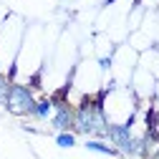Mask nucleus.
<instances>
[{
	"label": "nucleus",
	"mask_w": 159,
	"mask_h": 159,
	"mask_svg": "<svg viewBox=\"0 0 159 159\" xmlns=\"http://www.w3.org/2000/svg\"><path fill=\"white\" fill-rule=\"evenodd\" d=\"M106 129H109V119L104 111V96L101 93L96 98L86 96L73 109V134H84L86 139H104L106 142Z\"/></svg>",
	"instance_id": "nucleus-1"
},
{
	"label": "nucleus",
	"mask_w": 159,
	"mask_h": 159,
	"mask_svg": "<svg viewBox=\"0 0 159 159\" xmlns=\"http://www.w3.org/2000/svg\"><path fill=\"white\" fill-rule=\"evenodd\" d=\"M35 101H38V98L33 96L30 86H23V84H15V81H13L5 109H8L10 114H15V116H30L33 109H35Z\"/></svg>",
	"instance_id": "nucleus-2"
},
{
	"label": "nucleus",
	"mask_w": 159,
	"mask_h": 159,
	"mask_svg": "<svg viewBox=\"0 0 159 159\" xmlns=\"http://www.w3.org/2000/svg\"><path fill=\"white\" fill-rule=\"evenodd\" d=\"M51 126L53 131H73V106L66 104V101H58L53 98V114H51Z\"/></svg>",
	"instance_id": "nucleus-3"
},
{
	"label": "nucleus",
	"mask_w": 159,
	"mask_h": 159,
	"mask_svg": "<svg viewBox=\"0 0 159 159\" xmlns=\"http://www.w3.org/2000/svg\"><path fill=\"white\" fill-rule=\"evenodd\" d=\"M84 147L89 149V152H96V154H106V157H121L109 142H104V139H86L84 142Z\"/></svg>",
	"instance_id": "nucleus-4"
},
{
	"label": "nucleus",
	"mask_w": 159,
	"mask_h": 159,
	"mask_svg": "<svg viewBox=\"0 0 159 159\" xmlns=\"http://www.w3.org/2000/svg\"><path fill=\"white\" fill-rule=\"evenodd\" d=\"M51 114H53V98H38L30 116L35 119V121H48Z\"/></svg>",
	"instance_id": "nucleus-5"
},
{
	"label": "nucleus",
	"mask_w": 159,
	"mask_h": 159,
	"mask_svg": "<svg viewBox=\"0 0 159 159\" xmlns=\"http://www.w3.org/2000/svg\"><path fill=\"white\" fill-rule=\"evenodd\" d=\"M56 147L73 149V147H76V134H73V131H58V134H56Z\"/></svg>",
	"instance_id": "nucleus-6"
},
{
	"label": "nucleus",
	"mask_w": 159,
	"mask_h": 159,
	"mask_svg": "<svg viewBox=\"0 0 159 159\" xmlns=\"http://www.w3.org/2000/svg\"><path fill=\"white\" fill-rule=\"evenodd\" d=\"M10 86H13V81H10L8 76H3V73H0V106H5V104H8Z\"/></svg>",
	"instance_id": "nucleus-7"
}]
</instances>
